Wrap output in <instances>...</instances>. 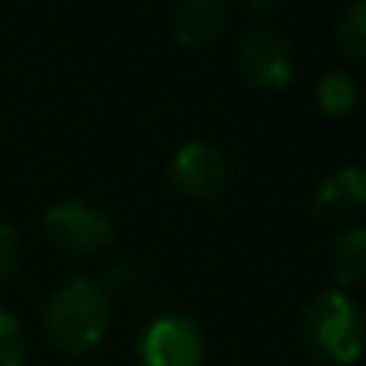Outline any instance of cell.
Instances as JSON below:
<instances>
[{
	"instance_id": "obj_1",
	"label": "cell",
	"mask_w": 366,
	"mask_h": 366,
	"mask_svg": "<svg viewBox=\"0 0 366 366\" xmlns=\"http://www.w3.org/2000/svg\"><path fill=\"white\" fill-rule=\"evenodd\" d=\"M113 325V299L97 280L74 277L58 283L42 305V335L64 357L90 354Z\"/></svg>"
},
{
	"instance_id": "obj_2",
	"label": "cell",
	"mask_w": 366,
	"mask_h": 366,
	"mask_svg": "<svg viewBox=\"0 0 366 366\" xmlns=\"http://www.w3.org/2000/svg\"><path fill=\"white\" fill-rule=\"evenodd\" d=\"M299 335L315 360L328 366H354L366 350V318L347 292L331 286L302 305Z\"/></svg>"
},
{
	"instance_id": "obj_3",
	"label": "cell",
	"mask_w": 366,
	"mask_h": 366,
	"mask_svg": "<svg viewBox=\"0 0 366 366\" xmlns=\"http://www.w3.org/2000/svg\"><path fill=\"white\" fill-rule=\"evenodd\" d=\"M42 232L58 251L64 254H100L113 244L116 225L103 209L84 199H61L42 212Z\"/></svg>"
},
{
	"instance_id": "obj_4",
	"label": "cell",
	"mask_w": 366,
	"mask_h": 366,
	"mask_svg": "<svg viewBox=\"0 0 366 366\" xmlns=\"http://www.w3.org/2000/svg\"><path fill=\"white\" fill-rule=\"evenodd\" d=\"M234 61L241 77L257 90H283L296 71L290 39L270 23H251L241 32L234 45Z\"/></svg>"
},
{
	"instance_id": "obj_5",
	"label": "cell",
	"mask_w": 366,
	"mask_h": 366,
	"mask_svg": "<svg viewBox=\"0 0 366 366\" xmlns=\"http://www.w3.org/2000/svg\"><path fill=\"white\" fill-rule=\"evenodd\" d=\"M206 337L180 312L154 315L139 335V366H202Z\"/></svg>"
},
{
	"instance_id": "obj_6",
	"label": "cell",
	"mask_w": 366,
	"mask_h": 366,
	"mask_svg": "<svg viewBox=\"0 0 366 366\" xmlns=\"http://www.w3.org/2000/svg\"><path fill=\"white\" fill-rule=\"evenodd\" d=\"M167 177L183 196L209 202L225 193L228 180H232V164L215 142L189 139L174 152L171 164H167Z\"/></svg>"
},
{
	"instance_id": "obj_7",
	"label": "cell",
	"mask_w": 366,
	"mask_h": 366,
	"mask_svg": "<svg viewBox=\"0 0 366 366\" xmlns=\"http://www.w3.org/2000/svg\"><path fill=\"white\" fill-rule=\"evenodd\" d=\"M232 0H174L167 10V32L180 49H202L228 29Z\"/></svg>"
},
{
	"instance_id": "obj_8",
	"label": "cell",
	"mask_w": 366,
	"mask_h": 366,
	"mask_svg": "<svg viewBox=\"0 0 366 366\" xmlns=\"http://www.w3.org/2000/svg\"><path fill=\"white\" fill-rule=\"evenodd\" d=\"M366 209V167L341 164L312 189V212L322 219H350Z\"/></svg>"
},
{
	"instance_id": "obj_9",
	"label": "cell",
	"mask_w": 366,
	"mask_h": 366,
	"mask_svg": "<svg viewBox=\"0 0 366 366\" xmlns=\"http://www.w3.org/2000/svg\"><path fill=\"white\" fill-rule=\"evenodd\" d=\"M328 270L335 277V286L344 292L366 280V228L363 225H344L331 238Z\"/></svg>"
},
{
	"instance_id": "obj_10",
	"label": "cell",
	"mask_w": 366,
	"mask_h": 366,
	"mask_svg": "<svg viewBox=\"0 0 366 366\" xmlns=\"http://www.w3.org/2000/svg\"><path fill=\"white\" fill-rule=\"evenodd\" d=\"M357 100H360V90H357V81L350 74H344V71H328V74L318 77L315 103L328 119L350 116L357 109Z\"/></svg>"
},
{
	"instance_id": "obj_11",
	"label": "cell",
	"mask_w": 366,
	"mask_h": 366,
	"mask_svg": "<svg viewBox=\"0 0 366 366\" xmlns=\"http://www.w3.org/2000/svg\"><path fill=\"white\" fill-rule=\"evenodd\" d=\"M337 45L357 61H366V0H350L347 10L337 16L335 26Z\"/></svg>"
},
{
	"instance_id": "obj_12",
	"label": "cell",
	"mask_w": 366,
	"mask_h": 366,
	"mask_svg": "<svg viewBox=\"0 0 366 366\" xmlns=\"http://www.w3.org/2000/svg\"><path fill=\"white\" fill-rule=\"evenodd\" d=\"M26 357H29V344L23 325L16 322V315L0 309V366H26Z\"/></svg>"
},
{
	"instance_id": "obj_13",
	"label": "cell",
	"mask_w": 366,
	"mask_h": 366,
	"mask_svg": "<svg viewBox=\"0 0 366 366\" xmlns=\"http://www.w3.org/2000/svg\"><path fill=\"white\" fill-rule=\"evenodd\" d=\"M142 283H145V270L139 264H132V260H119V264H113L107 270L100 286L113 299V296H132V292L142 290Z\"/></svg>"
},
{
	"instance_id": "obj_14",
	"label": "cell",
	"mask_w": 366,
	"mask_h": 366,
	"mask_svg": "<svg viewBox=\"0 0 366 366\" xmlns=\"http://www.w3.org/2000/svg\"><path fill=\"white\" fill-rule=\"evenodd\" d=\"M19 270V234L0 222V286H6Z\"/></svg>"
},
{
	"instance_id": "obj_15",
	"label": "cell",
	"mask_w": 366,
	"mask_h": 366,
	"mask_svg": "<svg viewBox=\"0 0 366 366\" xmlns=\"http://www.w3.org/2000/svg\"><path fill=\"white\" fill-rule=\"evenodd\" d=\"M251 4V13L257 16V23H267L270 13H277V0H247Z\"/></svg>"
}]
</instances>
